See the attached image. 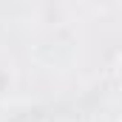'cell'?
Here are the masks:
<instances>
[{"mask_svg":"<svg viewBox=\"0 0 122 122\" xmlns=\"http://www.w3.org/2000/svg\"><path fill=\"white\" fill-rule=\"evenodd\" d=\"M29 122H40V119H29Z\"/></svg>","mask_w":122,"mask_h":122,"instance_id":"cell-1","label":"cell"}]
</instances>
